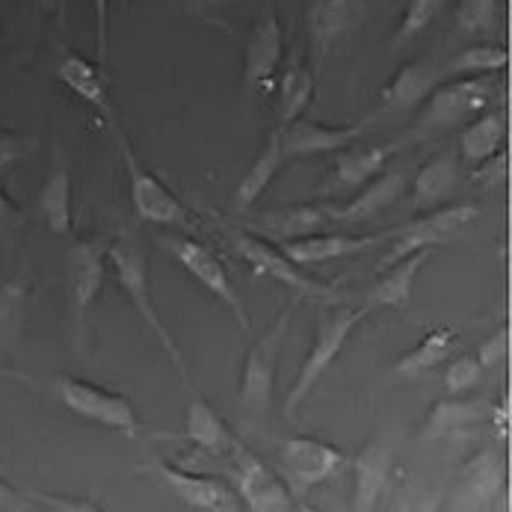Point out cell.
<instances>
[{
    "label": "cell",
    "mask_w": 512,
    "mask_h": 512,
    "mask_svg": "<svg viewBox=\"0 0 512 512\" xmlns=\"http://www.w3.org/2000/svg\"><path fill=\"white\" fill-rule=\"evenodd\" d=\"M456 181H459V154L453 148H444L418 169L412 181V205L421 211L439 208L450 199Z\"/></svg>",
    "instance_id": "23"
},
{
    "label": "cell",
    "mask_w": 512,
    "mask_h": 512,
    "mask_svg": "<svg viewBox=\"0 0 512 512\" xmlns=\"http://www.w3.org/2000/svg\"><path fill=\"white\" fill-rule=\"evenodd\" d=\"M501 0H462L456 9V30L462 36H486L495 30Z\"/></svg>",
    "instance_id": "36"
},
{
    "label": "cell",
    "mask_w": 512,
    "mask_h": 512,
    "mask_svg": "<svg viewBox=\"0 0 512 512\" xmlns=\"http://www.w3.org/2000/svg\"><path fill=\"white\" fill-rule=\"evenodd\" d=\"M234 453V480H237V498L246 510L252 512H291L293 492L282 483V477L267 468L252 450H246L240 441L231 444Z\"/></svg>",
    "instance_id": "11"
},
{
    "label": "cell",
    "mask_w": 512,
    "mask_h": 512,
    "mask_svg": "<svg viewBox=\"0 0 512 512\" xmlns=\"http://www.w3.org/2000/svg\"><path fill=\"white\" fill-rule=\"evenodd\" d=\"M456 350H459V332L450 326H436L394 365V373L406 376V379L424 376L433 367H439L441 362H447Z\"/></svg>",
    "instance_id": "30"
},
{
    "label": "cell",
    "mask_w": 512,
    "mask_h": 512,
    "mask_svg": "<svg viewBox=\"0 0 512 512\" xmlns=\"http://www.w3.org/2000/svg\"><path fill=\"white\" fill-rule=\"evenodd\" d=\"M365 0H308V42L314 72L362 24Z\"/></svg>",
    "instance_id": "13"
},
{
    "label": "cell",
    "mask_w": 512,
    "mask_h": 512,
    "mask_svg": "<svg viewBox=\"0 0 512 512\" xmlns=\"http://www.w3.org/2000/svg\"><path fill=\"white\" fill-rule=\"evenodd\" d=\"M285 57V33L279 24V15L270 9L264 18L255 21L246 48H243V86L252 95H267L273 89V80L279 74Z\"/></svg>",
    "instance_id": "12"
},
{
    "label": "cell",
    "mask_w": 512,
    "mask_h": 512,
    "mask_svg": "<svg viewBox=\"0 0 512 512\" xmlns=\"http://www.w3.org/2000/svg\"><path fill=\"white\" fill-rule=\"evenodd\" d=\"M228 6H231V0H187V12L193 18H199L205 24H217L222 30H228V18H225Z\"/></svg>",
    "instance_id": "40"
},
{
    "label": "cell",
    "mask_w": 512,
    "mask_h": 512,
    "mask_svg": "<svg viewBox=\"0 0 512 512\" xmlns=\"http://www.w3.org/2000/svg\"><path fill=\"white\" fill-rule=\"evenodd\" d=\"M285 157H311V154H335L341 148L353 146L365 137V125H320L311 119H296L291 125L279 128Z\"/></svg>",
    "instance_id": "19"
},
{
    "label": "cell",
    "mask_w": 512,
    "mask_h": 512,
    "mask_svg": "<svg viewBox=\"0 0 512 512\" xmlns=\"http://www.w3.org/2000/svg\"><path fill=\"white\" fill-rule=\"evenodd\" d=\"M148 471H151V474H157V477H160L172 492H175V498H178L184 507H190V510L234 512L243 507V504H240V498H237V492H234L228 483L217 480V477L190 474V471L175 468V465L160 462V459L148 462Z\"/></svg>",
    "instance_id": "14"
},
{
    "label": "cell",
    "mask_w": 512,
    "mask_h": 512,
    "mask_svg": "<svg viewBox=\"0 0 512 512\" xmlns=\"http://www.w3.org/2000/svg\"><path fill=\"white\" fill-rule=\"evenodd\" d=\"M36 211L57 237H72V175L66 166L54 169L39 190Z\"/></svg>",
    "instance_id": "31"
},
{
    "label": "cell",
    "mask_w": 512,
    "mask_h": 512,
    "mask_svg": "<svg viewBox=\"0 0 512 512\" xmlns=\"http://www.w3.org/2000/svg\"><path fill=\"white\" fill-rule=\"evenodd\" d=\"M24 222V211L12 202V196L0 187V234L3 231H12Z\"/></svg>",
    "instance_id": "44"
},
{
    "label": "cell",
    "mask_w": 512,
    "mask_h": 512,
    "mask_svg": "<svg viewBox=\"0 0 512 512\" xmlns=\"http://www.w3.org/2000/svg\"><path fill=\"white\" fill-rule=\"evenodd\" d=\"M282 465H285L293 486L314 489V486L326 483L344 465V450L323 439L293 436L282 444Z\"/></svg>",
    "instance_id": "16"
},
{
    "label": "cell",
    "mask_w": 512,
    "mask_h": 512,
    "mask_svg": "<svg viewBox=\"0 0 512 512\" xmlns=\"http://www.w3.org/2000/svg\"><path fill=\"white\" fill-rule=\"evenodd\" d=\"M498 92V74H471V77H456L430 89L424 98V113L418 128L427 134H439L450 128L468 125L474 116L489 110Z\"/></svg>",
    "instance_id": "7"
},
{
    "label": "cell",
    "mask_w": 512,
    "mask_h": 512,
    "mask_svg": "<svg viewBox=\"0 0 512 512\" xmlns=\"http://www.w3.org/2000/svg\"><path fill=\"white\" fill-rule=\"evenodd\" d=\"M15 501H24V495L15 492V489L0 477V507H9V504H15Z\"/></svg>",
    "instance_id": "46"
},
{
    "label": "cell",
    "mask_w": 512,
    "mask_h": 512,
    "mask_svg": "<svg viewBox=\"0 0 512 512\" xmlns=\"http://www.w3.org/2000/svg\"><path fill=\"white\" fill-rule=\"evenodd\" d=\"M296 302H299V296H293L291 305H285L279 311V317L261 335H255L252 344H249V350H246L240 385H237V397L255 415H264L273 406L279 356H282V347H285V338H288V329H291Z\"/></svg>",
    "instance_id": "5"
},
{
    "label": "cell",
    "mask_w": 512,
    "mask_h": 512,
    "mask_svg": "<svg viewBox=\"0 0 512 512\" xmlns=\"http://www.w3.org/2000/svg\"><path fill=\"white\" fill-rule=\"evenodd\" d=\"M27 151H30V140H24L18 134H0V175L6 169H12Z\"/></svg>",
    "instance_id": "43"
},
{
    "label": "cell",
    "mask_w": 512,
    "mask_h": 512,
    "mask_svg": "<svg viewBox=\"0 0 512 512\" xmlns=\"http://www.w3.org/2000/svg\"><path fill=\"white\" fill-rule=\"evenodd\" d=\"M489 403L486 400H465L459 394H453V400H439L436 409L430 412L427 424H424V439H447L453 433H462L468 427H477L483 421H489Z\"/></svg>",
    "instance_id": "29"
},
{
    "label": "cell",
    "mask_w": 512,
    "mask_h": 512,
    "mask_svg": "<svg viewBox=\"0 0 512 512\" xmlns=\"http://www.w3.org/2000/svg\"><path fill=\"white\" fill-rule=\"evenodd\" d=\"M507 356H510V326H504V329L492 332V335L480 344L477 362L483 365V370H489V367L504 365V362H507Z\"/></svg>",
    "instance_id": "39"
},
{
    "label": "cell",
    "mask_w": 512,
    "mask_h": 512,
    "mask_svg": "<svg viewBox=\"0 0 512 512\" xmlns=\"http://www.w3.org/2000/svg\"><path fill=\"white\" fill-rule=\"evenodd\" d=\"M483 379V365L471 356H459L453 365L444 370V388L447 394H465L471 388H477Z\"/></svg>",
    "instance_id": "38"
},
{
    "label": "cell",
    "mask_w": 512,
    "mask_h": 512,
    "mask_svg": "<svg viewBox=\"0 0 512 512\" xmlns=\"http://www.w3.org/2000/svg\"><path fill=\"white\" fill-rule=\"evenodd\" d=\"M225 240L255 276H264V279H270L276 285H285L288 291H293V296L314 299V302L338 299V285L317 282L308 273H302V267H296L291 258L282 252V246H276L273 240L255 237V234H249L243 228H225Z\"/></svg>",
    "instance_id": "4"
},
{
    "label": "cell",
    "mask_w": 512,
    "mask_h": 512,
    "mask_svg": "<svg viewBox=\"0 0 512 512\" xmlns=\"http://www.w3.org/2000/svg\"><path fill=\"white\" fill-rule=\"evenodd\" d=\"M356 486H353V510L370 512L379 507L388 477H391V450L382 441H367L362 453L353 462Z\"/></svg>",
    "instance_id": "22"
},
{
    "label": "cell",
    "mask_w": 512,
    "mask_h": 512,
    "mask_svg": "<svg viewBox=\"0 0 512 512\" xmlns=\"http://www.w3.org/2000/svg\"><path fill=\"white\" fill-rule=\"evenodd\" d=\"M39 3L45 12H63V6H66V0H39Z\"/></svg>",
    "instance_id": "47"
},
{
    "label": "cell",
    "mask_w": 512,
    "mask_h": 512,
    "mask_svg": "<svg viewBox=\"0 0 512 512\" xmlns=\"http://www.w3.org/2000/svg\"><path fill=\"white\" fill-rule=\"evenodd\" d=\"M184 436L202 453H225L234 444L225 421L211 409V403L196 391H193V403H190L187 418H184Z\"/></svg>",
    "instance_id": "32"
},
{
    "label": "cell",
    "mask_w": 512,
    "mask_h": 512,
    "mask_svg": "<svg viewBox=\"0 0 512 512\" xmlns=\"http://www.w3.org/2000/svg\"><path fill=\"white\" fill-rule=\"evenodd\" d=\"M27 302H30V276L18 273L0 285V347H9L18 341L27 317Z\"/></svg>",
    "instance_id": "34"
},
{
    "label": "cell",
    "mask_w": 512,
    "mask_h": 512,
    "mask_svg": "<svg viewBox=\"0 0 512 512\" xmlns=\"http://www.w3.org/2000/svg\"><path fill=\"white\" fill-rule=\"evenodd\" d=\"M504 486H507L504 456L498 453V447H483L462 465L450 501L456 510H486L492 507V501H498Z\"/></svg>",
    "instance_id": "15"
},
{
    "label": "cell",
    "mask_w": 512,
    "mask_h": 512,
    "mask_svg": "<svg viewBox=\"0 0 512 512\" xmlns=\"http://www.w3.org/2000/svg\"><path fill=\"white\" fill-rule=\"evenodd\" d=\"M33 385H42L45 391H51L72 415L98 424L104 430H113L125 439H137L140 436V418L137 409L131 406V400L125 394L107 391L101 385H92L86 379H74V376H48V379H27Z\"/></svg>",
    "instance_id": "3"
},
{
    "label": "cell",
    "mask_w": 512,
    "mask_h": 512,
    "mask_svg": "<svg viewBox=\"0 0 512 512\" xmlns=\"http://www.w3.org/2000/svg\"><path fill=\"white\" fill-rule=\"evenodd\" d=\"M397 143H385V146H365L359 148L356 143L338 151L335 157V181L344 190H359L370 178H376L388 160L397 154Z\"/></svg>",
    "instance_id": "28"
},
{
    "label": "cell",
    "mask_w": 512,
    "mask_h": 512,
    "mask_svg": "<svg viewBox=\"0 0 512 512\" xmlns=\"http://www.w3.org/2000/svg\"><path fill=\"white\" fill-rule=\"evenodd\" d=\"M335 225V205H291L282 211H270L258 220L264 237L276 240H296L305 234H317Z\"/></svg>",
    "instance_id": "25"
},
{
    "label": "cell",
    "mask_w": 512,
    "mask_h": 512,
    "mask_svg": "<svg viewBox=\"0 0 512 512\" xmlns=\"http://www.w3.org/2000/svg\"><path fill=\"white\" fill-rule=\"evenodd\" d=\"M391 240V231H382V234H341V231H317V234H305V237H296V240H285L282 243V252L291 258L296 267H320V264H329V261H338V258H350V255H359L376 243H385Z\"/></svg>",
    "instance_id": "17"
},
{
    "label": "cell",
    "mask_w": 512,
    "mask_h": 512,
    "mask_svg": "<svg viewBox=\"0 0 512 512\" xmlns=\"http://www.w3.org/2000/svg\"><path fill=\"white\" fill-rule=\"evenodd\" d=\"M477 217H480V211L474 205H450V208L433 211L430 217L409 222L406 228L391 231V252L382 258L379 270L418 252V249H436V246L456 240Z\"/></svg>",
    "instance_id": "10"
},
{
    "label": "cell",
    "mask_w": 512,
    "mask_h": 512,
    "mask_svg": "<svg viewBox=\"0 0 512 512\" xmlns=\"http://www.w3.org/2000/svg\"><path fill=\"white\" fill-rule=\"evenodd\" d=\"M107 237H86L72 243L66 252V288H69V308L74 317V332L83 341L86 335V314L101 296L104 273H107Z\"/></svg>",
    "instance_id": "9"
},
{
    "label": "cell",
    "mask_w": 512,
    "mask_h": 512,
    "mask_svg": "<svg viewBox=\"0 0 512 512\" xmlns=\"http://www.w3.org/2000/svg\"><path fill=\"white\" fill-rule=\"evenodd\" d=\"M406 193V178L400 172H379L376 178H370L367 184L359 187V193L335 208V225H359V222H370L373 217L391 211L400 196Z\"/></svg>",
    "instance_id": "21"
},
{
    "label": "cell",
    "mask_w": 512,
    "mask_h": 512,
    "mask_svg": "<svg viewBox=\"0 0 512 512\" xmlns=\"http://www.w3.org/2000/svg\"><path fill=\"white\" fill-rule=\"evenodd\" d=\"M119 146H122V160L128 169V187H131V205L137 217L163 228H181V231H196L199 220L196 214L148 169L146 163L134 154L131 140L125 131H119Z\"/></svg>",
    "instance_id": "8"
},
{
    "label": "cell",
    "mask_w": 512,
    "mask_h": 512,
    "mask_svg": "<svg viewBox=\"0 0 512 512\" xmlns=\"http://www.w3.org/2000/svg\"><path fill=\"white\" fill-rule=\"evenodd\" d=\"M433 249H418L388 267H382L385 273L370 285L365 296V305L370 311L376 308H394V311H406L412 302V291L418 282V273L424 270V264L430 261Z\"/></svg>",
    "instance_id": "20"
},
{
    "label": "cell",
    "mask_w": 512,
    "mask_h": 512,
    "mask_svg": "<svg viewBox=\"0 0 512 512\" xmlns=\"http://www.w3.org/2000/svg\"><path fill=\"white\" fill-rule=\"evenodd\" d=\"M436 77L427 63L415 60L406 63L400 72L391 77V83L379 92V110L382 113H406L415 110L418 104H424V98L430 95V89L436 86Z\"/></svg>",
    "instance_id": "26"
},
{
    "label": "cell",
    "mask_w": 512,
    "mask_h": 512,
    "mask_svg": "<svg viewBox=\"0 0 512 512\" xmlns=\"http://www.w3.org/2000/svg\"><path fill=\"white\" fill-rule=\"evenodd\" d=\"M285 160L288 157H285V146H282V131H273L267 137V146L261 148V154L252 160V166L243 172V178L234 190V211L237 214L249 211L267 193V187L273 184V178L279 175Z\"/></svg>",
    "instance_id": "24"
},
{
    "label": "cell",
    "mask_w": 512,
    "mask_h": 512,
    "mask_svg": "<svg viewBox=\"0 0 512 512\" xmlns=\"http://www.w3.org/2000/svg\"><path fill=\"white\" fill-rule=\"evenodd\" d=\"M95 42H98V66L107 69V48H110V0H95Z\"/></svg>",
    "instance_id": "41"
},
{
    "label": "cell",
    "mask_w": 512,
    "mask_h": 512,
    "mask_svg": "<svg viewBox=\"0 0 512 512\" xmlns=\"http://www.w3.org/2000/svg\"><path fill=\"white\" fill-rule=\"evenodd\" d=\"M489 418H492V424H495V433H498L501 439H507V436H510V394H504V400H501L498 406L489 409Z\"/></svg>",
    "instance_id": "45"
},
{
    "label": "cell",
    "mask_w": 512,
    "mask_h": 512,
    "mask_svg": "<svg viewBox=\"0 0 512 512\" xmlns=\"http://www.w3.org/2000/svg\"><path fill=\"white\" fill-rule=\"evenodd\" d=\"M507 140V113L501 110H483L480 116H474L468 125H462L459 134V157L474 169L483 160H489L492 154H498Z\"/></svg>",
    "instance_id": "27"
},
{
    "label": "cell",
    "mask_w": 512,
    "mask_h": 512,
    "mask_svg": "<svg viewBox=\"0 0 512 512\" xmlns=\"http://www.w3.org/2000/svg\"><path fill=\"white\" fill-rule=\"evenodd\" d=\"M157 246L163 252H169L181 264V270L193 282H199V288H205L217 302H222L225 311H231V317L243 335H252V317L246 311V302L240 299V291L234 288L225 264L217 258V252L211 246H205L196 237H181V234H163V237H157Z\"/></svg>",
    "instance_id": "6"
},
{
    "label": "cell",
    "mask_w": 512,
    "mask_h": 512,
    "mask_svg": "<svg viewBox=\"0 0 512 512\" xmlns=\"http://www.w3.org/2000/svg\"><path fill=\"white\" fill-rule=\"evenodd\" d=\"M57 77L60 83L74 92L83 104H89L107 125H116L119 113L113 107V98H110V86H107V69L80 57V54H63L60 63H57Z\"/></svg>",
    "instance_id": "18"
},
{
    "label": "cell",
    "mask_w": 512,
    "mask_h": 512,
    "mask_svg": "<svg viewBox=\"0 0 512 512\" xmlns=\"http://www.w3.org/2000/svg\"><path fill=\"white\" fill-rule=\"evenodd\" d=\"M507 175V151L504 154H492L489 160H483L480 166H474V181L486 184V187H498Z\"/></svg>",
    "instance_id": "42"
},
{
    "label": "cell",
    "mask_w": 512,
    "mask_h": 512,
    "mask_svg": "<svg viewBox=\"0 0 512 512\" xmlns=\"http://www.w3.org/2000/svg\"><path fill=\"white\" fill-rule=\"evenodd\" d=\"M107 264L113 267L122 291L128 293L131 305L137 308V314L146 320V326L151 329V335L157 338V344L163 347L166 359L172 362V367L184 376V382L193 388L190 382V370L184 362V353L178 347V341L172 338V332L166 329L163 317L157 314L154 296H151V279H148V258L140 237L134 231H119L110 243H107ZM196 391V388H193Z\"/></svg>",
    "instance_id": "2"
},
{
    "label": "cell",
    "mask_w": 512,
    "mask_h": 512,
    "mask_svg": "<svg viewBox=\"0 0 512 512\" xmlns=\"http://www.w3.org/2000/svg\"><path fill=\"white\" fill-rule=\"evenodd\" d=\"M367 314H370V308L365 302L359 308H350V305H338V299H329L317 311L314 341L308 347V356L299 365V373H296L291 391H288V400H285V415L288 418L296 415V409L317 388V382L329 373V367L335 365V359L344 353V347L350 344L353 332L365 323Z\"/></svg>",
    "instance_id": "1"
},
{
    "label": "cell",
    "mask_w": 512,
    "mask_h": 512,
    "mask_svg": "<svg viewBox=\"0 0 512 512\" xmlns=\"http://www.w3.org/2000/svg\"><path fill=\"white\" fill-rule=\"evenodd\" d=\"M314 89H317L314 69L305 66L299 57H293L279 77V122H282V128L305 113V107L314 101Z\"/></svg>",
    "instance_id": "33"
},
{
    "label": "cell",
    "mask_w": 512,
    "mask_h": 512,
    "mask_svg": "<svg viewBox=\"0 0 512 512\" xmlns=\"http://www.w3.org/2000/svg\"><path fill=\"white\" fill-rule=\"evenodd\" d=\"M447 6V0H409L400 24H397V33H394V45H406L412 42L415 36H421L436 18L439 12Z\"/></svg>",
    "instance_id": "37"
},
{
    "label": "cell",
    "mask_w": 512,
    "mask_h": 512,
    "mask_svg": "<svg viewBox=\"0 0 512 512\" xmlns=\"http://www.w3.org/2000/svg\"><path fill=\"white\" fill-rule=\"evenodd\" d=\"M510 66V51L504 45H471L459 51L441 74L447 77H471V74H498Z\"/></svg>",
    "instance_id": "35"
}]
</instances>
